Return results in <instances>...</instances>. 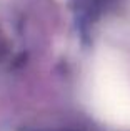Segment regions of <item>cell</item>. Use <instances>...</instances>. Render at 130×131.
I'll list each match as a JSON object with an SVG mask.
<instances>
[{
    "label": "cell",
    "mask_w": 130,
    "mask_h": 131,
    "mask_svg": "<svg viewBox=\"0 0 130 131\" xmlns=\"http://www.w3.org/2000/svg\"><path fill=\"white\" fill-rule=\"evenodd\" d=\"M95 103L105 118L130 123V83L117 65L105 61L95 80Z\"/></svg>",
    "instance_id": "obj_1"
}]
</instances>
